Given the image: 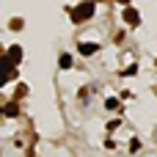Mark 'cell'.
<instances>
[{
  "label": "cell",
  "instance_id": "obj_2",
  "mask_svg": "<svg viewBox=\"0 0 157 157\" xmlns=\"http://www.w3.org/2000/svg\"><path fill=\"white\" fill-rule=\"evenodd\" d=\"M6 58H8V63H11V66H14V63H19V61H22V47H17V44H14V47L6 52Z\"/></svg>",
  "mask_w": 157,
  "mask_h": 157
},
{
  "label": "cell",
  "instance_id": "obj_5",
  "mask_svg": "<svg viewBox=\"0 0 157 157\" xmlns=\"http://www.w3.org/2000/svg\"><path fill=\"white\" fill-rule=\"evenodd\" d=\"M58 66L61 69H72V55H61L58 58Z\"/></svg>",
  "mask_w": 157,
  "mask_h": 157
},
{
  "label": "cell",
  "instance_id": "obj_4",
  "mask_svg": "<svg viewBox=\"0 0 157 157\" xmlns=\"http://www.w3.org/2000/svg\"><path fill=\"white\" fill-rule=\"evenodd\" d=\"M97 50H99V47L91 44V41H83V44H80V55H94Z\"/></svg>",
  "mask_w": 157,
  "mask_h": 157
},
{
  "label": "cell",
  "instance_id": "obj_7",
  "mask_svg": "<svg viewBox=\"0 0 157 157\" xmlns=\"http://www.w3.org/2000/svg\"><path fill=\"white\" fill-rule=\"evenodd\" d=\"M116 105H119V102H116V99H113V97H110V99H108V102H105V108H108V110H116Z\"/></svg>",
  "mask_w": 157,
  "mask_h": 157
},
{
  "label": "cell",
  "instance_id": "obj_9",
  "mask_svg": "<svg viewBox=\"0 0 157 157\" xmlns=\"http://www.w3.org/2000/svg\"><path fill=\"white\" fill-rule=\"evenodd\" d=\"M119 3H124V6H127V3H130V0H119Z\"/></svg>",
  "mask_w": 157,
  "mask_h": 157
},
{
  "label": "cell",
  "instance_id": "obj_8",
  "mask_svg": "<svg viewBox=\"0 0 157 157\" xmlns=\"http://www.w3.org/2000/svg\"><path fill=\"white\" fill-rule=\"evenodd\" d=\"M28 94V86H17V97H25Z\"/></svg>",
  "mask_w": 157,
  "mask_h": 157
},
{
  "label": "cell",
  "instance_id": "obj_1",
  "mask_svg": "<svg viewBox=\"0 0 157 157\" xmlns=\"http://www.w3.org/2000/svg\"><path fill=\"white\" fill-rule=\"evenodd\" d=\"M91 14H94V0H86V3H80L72 11V19L75 22H83V19H91Z\"/></svg>",
  "mask_w": 157,
  "mask_h": 157
},
{
  "label": "cell",
  "instance_id": "obj_6",
  "mask_svg": "<svg viewBox=\"0 0 157 157\" xmlns=\"http://www.w3.org/2000/svg\"><path fill=\"white\" fill-rule=\"evenodd\" d=\"M3 113H8V116H17V105H14V102H11V105H6V108H3Z\"/></svg>",
  "mask_w": 157,
  "mask_h": 157
},
{
  "label": "cell",
  "instance_id": "obj_10",
  "mask_svg": "<svg viewBox=\"0 0 157 157\" xmlns=\"http://www.w3.org/2000/svg\"><path fill=\"white\" fill-rule=\"evenodd\" d=\"M0 116H3V108H0Z\"/></svg>",
  "mask_w": 157,
  "mask_h": 157
},
{
  "label": "cell",
  "instance_id": "obj_3",
  "mask_svg": "<svg viewBox=\"0 0 157 157\" xmlns=\"http://www.w3.org/2000/svg\"><path fill=\"white\" fill-rule=\"evenodd\" d=\"M124 19H127V25H138V22H141L138 11H135V8H130V6L124 8Z\"/></svg>",
  "mask_w": 157,
  "mask_h": 157
}]
</instances>
